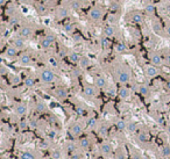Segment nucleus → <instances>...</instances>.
I'll return each instance as SVG.
<instances>
[{"mask_svg": "<svg viewBox=\"0 0 170 159\" xmlns=\"http://www.w3.org/2000/svg\"><path fill=\"white\" fill-rule=\"evenodd\" d=\"M41 80L43 83H53L55 80V74L50 70H44L41 72Z\"/></svg>", "mask_w": 170, "mask_h": 159, "instance_id": "1", "label": "nucleus"}, {"mask_svg": "<svg viewBox=\"0 0 170 159\" xmlns=\"http://www.w3.org/2000/svg\"><path fill=\"white\" fill-rule=\"evenodd\" d=\"M146 74H147L148 77H150V78L156 77V75L158 74V69H157L155 65H148V66L146 67Z\"/></svg>", "mask_w": 170, "mask_h": 159, "instance_id": "2", "label": "nucleus"}, {"mask_svg": "<svg viewBox=\"0 0 170 159\" xmlns=\"http://www.w3.org/2000/svg\"><path fill=\"white\" fill-rule=\"evenodd\" d=\"M118 79H119V82L121 84H126L129 82V79H131V75L127 71H121L119 72V75H118Z\"/></svg>", "mask_w": 170, "mask_h": 159, "instance_id": "3", "label": "nucleus"}, {"mask_svg": "<svg viewBox=\"0 0 170 159\" xmlns=\"http://www.w3.org/2000/svg\"><path fill=\"white\" fill-rule=\"evenodd\" d=\"M90 16H91V19H93V20H99V19L102 18V11H100L99 8L95 7V8L91 10Z\"/></svg>", "mask_w": 170, "mask_h": 159, "instance_id": "4", "label": "nucleus"}, {"mask_svg": "<svg viewBox=\"0 0 170 159\" xmlns=\"http://www.w3.org/2000/svg\"><path fill=\"white\" fill-rule=\"evenodd\" d=\"M84 93H85V95H88V97H95L97 94V90L93 86H85L84 87Z\"/></svg>", "mask_w": 170, "mask_h": 159, "instance_id": "5", "label": "nucleus"}, {"mask_svg": "<svg viewBox=\"0 0 170 159\" xmlns=\"http://www.w3.org/2000/svg\"><path fill=\"white\" fill-rule=\"evenodd\" d=\"M20 35H21L22 37H25V38H28V37H30V36L33 35V30H32V28H29V27H23V28H21V30H20Z\"/></svg>", "mask_w": 170, "mask_h": 159, "instance_id": "6", "label": "nucleus"}, {"mask_svg": "<svg viewBox=\"0 0 170 159\" xmlns=\"http://www.w3.org/2000/svg\"><path fill=\"white\" fill-rule=\"evenodd\" d=\"M82 131H83V128H82V125L78 124V123H75V124L71 127V134H72L73 136H79V135L82 134Z\"/></svg>", "mask_w": 170, "mask_h": 159, "instance_id": "7", "label": "nucleus"}, {"mask_svg": "<svg viewBox=\"0 0 170 159\" xmlns=\"http://www.w3.org/2000/svg\"><path fill=\"white\" fill-rule=\"evenodd\" d=\"M151 63H153V65H155V66H160L161 64H162V58H161V56L160 55H157V53H155V55H153L151 56Z\"/></svg>", "mask_w": 170, "mask_h": 159, "instance_id": "8", "label": "nucleus"}, {"mask_svg": "<svg viewBox=\"0 0 170 159\" xmlns=\"http://www.w3.org/2000/svg\"><path fill=\"white\" fill-rule=\"evenodd\" d=\"M100 151H102V153H104V154H108V153L112 151V147H111V145H110L108 143H103L102 146H100Z\"/></svg>", "mask_w": 170, "mask_h": 159, "instance_id": "9", "label": "nucleus"}, {"mask_svg": "<svg viewBox=\"0 0 170 159\" xmlns=\"http://www.w3.org/2000/svg\"><path fill=\"white\" fill-rule=\"evenodd\" d=\"M15 110H17V113H18L19 115H25V114H26V112H27V106H26V105H23V103H20V105H18V106H17Z\"/></svg>", "mask_w": 170, "mask_h": 159, "instance_id": "10", "label": "nucleus"}, {"mask_svg": "<svg viewBox=\"0 0 170 159\" xmlns=\"http://www.w3.org/2000/svg\"><path fill=\"white\" fill-rule=\"evenodd\" d=\"M114 33H115V29H114V27H112V26H107V27L105 28V30H104V34H105V36H107V37H112V36L114 35Z\"/></svg>", "mask_w": 170, "mask_h": 159, "instance_id": "11", "label": "nucleus"}, {"mask_svg": "<svg viewBox=\"0 0 170 159\" xmlns=\"http://www.w3.org/2000/svg\"><path fill=\"white\" fill-rule=\"evenodd\" d=\"M56 95L59 99H65L68 97V92L65 88H58V90H56Z\"/></svg>", "mask_w": 170, "mask_h": 159, "instance_id": "12", "label": "nucleus"}, {"mask_svg": "<svg viewBox=\"0 0 170 159\" xmlns=\"http://www.w3.org/2000/svg\"><path fill=\"white\" fill-rule=\"evenodd\" d=\"M69 59H70V62H71V63H79V62H80V59H82V57H80L78 53L73 52V53H70Z\"/></svg>", "mask_w": 170, "mask_h": 159, "instance_id": "13", "label": "nucleus"}, {"mask_svg": "<svg viewBox=\"0 0 170 159\" xmlns=\"http://www.w3.org/2000/svg\"><path fill=\"white\" fill-rule=\"evenodd\" d=\"M119 95H120L121 99H127V98L129 97V90L126 88V87L120 88V91H119Z\"/></svg>", "mask_w": 170, "mask_h": 159, "instance_id": "14", "label": "nucleus"}, {"mask_svg": "<svg viewBox=\"0 0 170 159\" xmlns=\"http://www.w3.org/2000/svg\"><path fill=\"white\" fill-rule=\"evenodd\" d=\"M105 85H106V80H105L103 77H99V78L96 79V86L97 87L103 88V87H105Z\"/></svg>", "mask_w": 170, "mask_h": 159, "instance_id": "15", "label": "nucleus"}, {"mask_svg": "<svg viewBox=\"0 0 170 159\" xmlns=\"http://www.w3.org/2000/svg\"><path fill=\"white\" fill-rule=\"evenodd\" d=\"M79 146L82 147V149H88L89 146H90V140L88 139V138H82L80 140H79Z\"/></svg>", "mask_w": 170, "mask_h": 159, "instance_id": "16", "label": "nucleus"}, {"mask_svg": "<svg viewBox=\"0 0 170 159\" xmlns=\"http://www.w3.org/2000/svg\"><path fill=\"white\" fill-rule=\"evenodd\" d=\"M79 65H80V67H83V69H86L88 66H90V60H89V58L82 57V59H80V62H79Z\"/></svg>", "mask_w": 170, "mask_h": 159, "instance_id": "17", "label": "nucleus"}, {"mask_svg": "<svg viewBox=\"0 0 170 159\" xmlns=\"http://www.w3.org/2000/svg\"><path fill=\"white\" fill-rule=\"evenodd\" d=\"M6 53H7V56H10V57H14V56H17V53H18V48H15V47H10V48L7 49V51H6Z\"/></svg>", "mask_w": 170, "mask_h": 159, "instance_id": "18", "label": "nucleus"}, {"mask_svg": "<svg viewBox=\"0 0 170 159\" xmlns=\"http://www.w3.org/2000/svg\"><path fill=\"white\" fill-rule=\"evenodd\" d=\"M20 62H21V64H23V65H28V64L30 63V57H29V55H27V53L22 55L21 58H20Z\"/></svg>", "mask_w": 170, "mask_h": 159, "instance_id": "19", "label": "nucleus"}, {"mask_svg": "<svg viewBox=\"0 0 170 159\" xmlns=\"http://www.w3.org/2000/svg\"><path fill=\"white\" fill-rule=\"evenodd\" d=\"M115 125H117L118 130H125V129H127V123L124 120H119Z\"/></svg>", "mask_w": 170, "mask_h": 159, "instance_id": "20", "label": "nucleus"}, {"mask_svg": "<svg viewBox=\"0 0 170 159\" xmlns=\"http://www.w3.org/2000/svg\"><path fill=\"white\" fill-rule=\"evenodd\" d=\"M14 47L18 48V49H22L25 47V41L22 38H17L14 41Z\"/></svg>", "mask_w": 170, "mask_h": 159, "instance_id": "21", "label": "nucleus"}, {"mask_svg": "<svg viewBox=\"0 0 170 159\" xmlns=\"http://www.w3.org/2000/svg\"><path fill=\"white\" fill-rule=\"evenodd\" d=\"M115 50H117L118 52H125V51L127 50V47H126L125 43H118V44L115 45Z\"/></svg>", "mask_w": 170, "mask_h": 159, "instance_id": "22", "label": "nucleus"}, {"mask_svg": "<svg viewBox=\"0 0 170 159\" xmlns=\"http://www.w3.org/2000/svg\"><path fill=\"white\" fill-rule=\"evenodd\" d=\"M138 91H139L140 94H142V95H147V94L149 93V88H148L146 85H141V86H139Z\"/></svg>", "mask_w": 170, "mask_h": 159, "instance_id": "23", "label": "nucleus"}, {"mask_svg": "<svg viewBox=\"0 0 170 159\" xmlns=\"http://www.w3.org/2000/svg\"><path fill=\"white\" fill-rule=\"evenodd\" d=\"M46 109H47V106L43 102H37L36 103V112L43 113V112H46Z\"/></svg>", "mask_w": 170, "mask_h": 159, "instance_id": "24", "label": "nucleus"}, {"mask_svg": "<svg viewBox=\"0 0 170 159\" xmlns=\"http://www.w3.org/2000/svg\"><path fill=\"white\" fill-rule=\"evenodd\" d=\"M132 21L135 22V23H140V22H142V15L139 14V13L133 14V16H132Z\"/></svg>", "mask_w": 170, "mask_h": 159, "instance_id": "25", "label": "nucleus"}, {"mask_svg": "<svg viewBox=\"0 0 170 159\" xmlns=\"http://www.w3.org/2000/svg\"><path fill=\"white\" fill-rule=\"evenodd\" d=\"M162 156L163 157H169L170 156V146L169 145H164L163 147H162Z\"/></svg>", "mask_w": 170, "mask_h": 159, "instance_id": "26", "label": "nucleus"}, {"mask_svg": "<svg viewBox=\"0 0 170 159\" xmlns=\"http://www.w3.org/2000/svg\"><path fill=\"white\" fill-rule=\"evenodd\" d=\"M21 159H35V156L30 152H22L21 153Z\"/></svg>", "mask_w": 170, "mask_h": 159, "instance_id": "27", "label": "nucleus"}, {"mask_svg": "<svg viewBox=\"0 0 170 159\" xmlns=\"http://www.w3.org/2000/svg\"><path fill=\"white\" fill-rule=\"evenodd\" d=\"M136 129H138V125H136L134 122H129V123L127 124V130H128L129 132H134V131H136Z\"/></svg>", "mask_w": 170, "mask_h": 159, "instance_id": "28", "label": "nucleus"}, {"mask_svg": "<svg viewBox=\"0 0 170 159\" xmlns=\"http://www.w3.org/2000/svg\"><path fill=\"white\" fill-rule=\"evenodd\" d=\"M25 85L28 86V87H33L35 85V82H34V79L33 78H27L26 80H25Z\"/></svg>", "mask_w": 170, "mask_h": 159, "instance_id": "29", "label": "nucleus"}, {"mask_svg": "<svg viewBox=\"0 0 170 159\" xmlns=\"http://www.w3.org/2000/svg\"><path fill=\"white\" fill-rule=\"evenodd\" d=\"M99 135L103 136V137H105V136L107 135V127H106V125H102V127L99 128Z\"/></svg>", "mask_w": 170, "mask_h": 159, "instance_id": "30", "label": "nucleus"}, {"mask_svg": "<svg viewBox=\"0 0 170 159\" xmlns=\"http://www.w3.org/2000/svg\"><path fill=\"white\" fill-rule=\"evenodd\" d=\"M68 15V11L65 8H59L58 10V16L62 19V18H65Z\"/></svg>", "mask_w": 170, "mask_h": 159, "instance_id": "31", "label": "nucleus"}, {"mask_svg": "<svg viewBox=\"0 0 170 159\" xmlns=\"http://www.w3.org/2000/svg\"><path fill=\"white\" fill-rule=\"evenodd\" d=\"M50 44H51V42H50L49 40H47V38H43V40H42V42H41L42 48H49V47H50Z\"/></svg>", "mask_w": 170, "mask_h": 159, "instance_id": "32", "label": "nucleus"}, {"mask_svg": "<svg viewBox=\"0 0 170 159\" xmlns=\"http://www.w3.org/2000/svg\"><path fill=\"white\" fill-rule=\"evenodd\" d=\"M139 140L140 142H147L148 140V136H147V134H144V132H141L140 135H139Z\"/></svg>", "mask_w": 170, "mask_h": 159, "instance_id": "33", "label": "nucleus"}, {"mask_svg": "<svg viewBox=\"0 0 170 159\" xmlns=\"http://www.w3.org/2000/svg\"><path fill=\"white\" fill-rule=\"evenodd\" d=\"M79 7H80V3L77 1V0H75V1L71 3V8L72 10H79Z\"/></svg>", "mask_w": 170, "mask_h": 159, "instance_id": "34", "label": "nucleus"}, {"mask_svg": "<svg viewBox=\"0 0 170 159\" xmlns=\"http://www.w3.org/2000/svg\"><path fill=\"white\" fill-rule=\"evenodd\" d=\"M95 125H96V119H93V117L89 119V121H88V127H89V128H93Z\"/></svg>", "mask_w": 170, "mask_h": 159, "instance_id": "35", "label": "nucleus"}, {"mask_svg": "<svg viewBox=\"0 0 170 159\" xmlns=\"http://www.w3.org/2000/svg\"><path fill=\"white\" fill-rule=\"evenodd\" d=\"M51 158L53 159H59L61 158V152L57 150V151H54L53 153H51Z\"/></svg>", "mask_w": 170, "mask_h": 159, "instance_id": "36", "label": "nucleus"}, {"mask_svg": "<svg viewBox=\"0 0 170 159\" xmlns=\"http://www.w3.org/2000/svg\"><path fill=\"white\" fill-rule=\"evenodd\" d=\"M155 11V7L153 6V5H148V6H146V12L147 13H153Z\"/></svg>", "mask_w": 170, "mask_h": 159, "instance_id": "37", "label": "nucleus"}, {"mask_svg": "<svg viewBox=\"0 0 170 159\" xmlns=\"http://www.w3.org/2000/svg\"><path fill=\"white\" fill-rule=\"evenodd\" d=\"M75 149H76V146H75L73 143H69V144H68V150H69V151H71V152L73 151V152H75Z\"/></svg>", "mask_w": 170, "mask_h": 159, "instance_id": "38", "label": "nucleus"}, {"mask_svg": "<svg viewBox=\"0 0 170 159\" xmlns=\"http://www.w3.org/2000/svg\"><path fill=\"white\" fill-rule=\"evenodd\" d=\"M64 30L68 32V33L72 32V26H71V25H65V26H64Z\"/></svg>", "mask_w": 170, "mask_h": 159, "instance_id": "39", "label": "nucleus"}, {"mask_svg": "<svg viewBox=\"0 0 170 159\" xmlns=\"http://www.w3.org/2000/svg\"><path fill=\"white\" fill-rule=\"evenodd\" d=\"M46 38H47V40H49L51 43H53V42H55V36H54V35H51V34L47 35V36H46Z\"/></svg>", "mask_w": 170, "mask_h": 159, "instance_id": "40", "label": "nucleus"}, {"mask_svg": "<svg viewBox=\"0 0 170 159\" xmlns=\"http://www.w3.org/2000/svg\"><path fill=\"white\" fill-rule=\"evenodd\" d=\"M27 125H28V122H26V121H21V122H20V128H21V129L27 128Z\"/></svg>", "mask_w": 170, "mask_h": 159, "instance_id": "41", "label": "nucleus"}, {"mask_svg": "<svg viewBox=\"0 0 170 159\" xmlns=\"http://www.w3.org/2000/svg\"><path fill=\"white\" fill-rule=\"evenodd\" d=\"M71 159H82V157H80V154H79V153H72Z\"/></svg>", "mask_w": 170, "mask_h": 159, "instance_id": "42", "label": "nucleus"}, {"mask_svg": "<svg viewBox=\"0 0 170 159\" xmlns=\"http://www.w3.org/2000/svg\"><path fill=\"white\" fill-rule=\"evenodd\" d=\"M77 113L79 114V115H84V113H85V110L82 108V107H77Z\"/></svg>", "mask_w": 170, "mask_h": 159, "instance_id": "43", "label": "nucleus"}, {"mask_svg": "<svg viewBox=\"0 0 170 159\" xmlns=\"http://www.w3.org/2000/svg\"><path fill=\"white\" fill-rule=\"evenodd\" d=\"M108 94H110V95H112V97H114L115 91H114V88H113V87H111V90H108Z\"/></svg>", "mask_w": 170, "mask_h": 159, "instance_id": "44", "label": "nucleus"}, {"mask_svg": "<svg viewBox=\"0 0 170 159\" xmlns=\"http://www.w3.org/2000/svg\"><path fill=\"white\" fill-rule=\"evenodd\" d=\"M39 11H40L41 13H44V12L47 11V8H46L44 6H39Z\"/></svg>", "mask_w": 170, "mask_h": 159, "instance_id": "45", "label": "nucleus"}, {"mask_svg": "<svg viewBox=\"0 0 170 159\" xmlns=\"http://www.w3.org/2000/svg\"><path fill=\"white\" fill-rule=\"evenodd\" d=\"M111 8H112V10H114V11H115V10H118V4L113 3V4L111 5Z\"/></svg>", "mask_w": 170, "mask_h": 159, "instance_id": "46", "label": "nucleus"}, {"mask_svg": "<svg viewBox=\"0 0 170 159\" xmlns=\"http://www.w3.org/2000/svg\"><path fill=\"white\" fill-rule=\"evenodd\" d=\"M102 43H103V45H104V47H107V45H108V41H107L106 38H104V40L102 41Z\"/></svg>", "mask_w": 170, "mask_h": 159, "instance_id": "47", "label": "nucleus"}, {"mask_svg": "<svg viewBox=\"0 0 170 159\" xmlns=\"http://www.w3.org/2000/svg\"><path fill=\"white\" fill-rule=\"evenodd\" d=\"M118 159H125V154H124L122 152H120V153L118 154Z\"/></svg>", "mask_w": 170, "mask_h": 159, "instance_id": "48", "label": "nucleus"}, {"mask_svg": "<svg viewBox=\"0 0 170 159\" xmlns=\"http://www.w3.org/2000/svg\"><path fill=\"white\" fill-rule=\"evenodd\" d=\"M165 33H167L168 36H170V26H168V27L165 28Z\"/></svg>", "mask_w": 170, "mask_h": 159, "instance_id": "49", "label": "nucleus"}, {"mask_svg": "<svg viewBox=\"0 0 170 159\" xmlns=\"http://www.w3.org/2000/svg\"><path fill=\"white\" fill-rule=\"evenodd\" d=\"M80 38H82V37H80L79 35H75V36H73V40H75V41H80Z\"/></svg>", "mask_w": 170, "mask_h": 159, "instance_id": "50", "label": "nucleus"}, {"mask_svg": "<svg viewBox=\"0 0 170 159\" xmlns=\"http://www.w3.org/2000/svg\"><path fill=\"white\" fill-rule=\"evenodd\" d=\"M133 159H141V157H140L138 153H134V154H133Z\"/></svg>", "mask_w": 170, "mask_h": 159, "instance_id": "51", "label": "nucleus"}, {"mask_svg": "<svg viewBox=\"0 0 170 159\" xmlns=\"http://www.w3.org/2000/svg\"><path fill=\"white\" fill-rule=\"evenodd\" d=\"M30 127H32V128H35V127H36V121H32V122H30Z\"/></svg>", "mask_w": 170, "mask_h": 159, "instance_id": "52", "label": "nucleus"}, {"mask_svg": "<svg viewBox=\"0 0 170 159\" xmlns=\"http://www.w3.org/2000/svg\"><path fill=\"white\" fill-rule=\"evenodd\" d=\"M154 29H155L156 32H158V30H160V25H157V23H156V25L154 26Z\"/></svg>", "mask_w": 170, "mask_h": 159, "instance_id": "53", "label": "nucleus"}, {"mask_svg": "<svg viewBox=\"0 0 170 159\" xmlns=\"http://www.w3.org/2000/svg\"><path fill=\"white\" fill-rule=\"evenodd\" d=\"M0 72H1V74H5L6 73V69L4 66H1V71H0Z\"/></svg>", "mask_w": 170, "mask_h": 159, "instance_id": "54", "label": "nucleus"}, {"mask_svg": "<svg viewBox=\"0 0 170 159\" xmlns=\"http://www.w3.org/2000/svg\"><path fill=\"white\" fill-rule=\"evenodd\" d=\"M18 82H20V78L15 77V78H14V80H13V83H18Z\"/></svg>", "mask_w": 170, "mask_h": 159, "instance_id": "55", "label": "nucleus"}, {"mask_svg": "<svg viewBox=\"0 0 170 159\" xmlns=\"http://www.w3.org/2000/svg\"><path fill=\"white\" fill-rule=\"evenodd\" d=\"M167 88H168V91H170V82L167 83Z\"/></svg>", "mask_w": 170, "mask_h": 159, "instance_id": "56", "label": "nucleus"}, {"mask_svg": "<svg viewBox=\"0 0 170 159\" xmlns=\"http://www.w3.org/2000/svg\"><path fill=\"white\" fill-rule=\"evenodd\" d=\"M158 122H160V124H163V119L160 117V119H158Z\"/></svg>", "mask_w": 170, "mask_h": 159, "instance_id": "57", "label": "nucleus"}, {"mask_svg": "<svg viewBox=\"0 0 170 159\" xmlns=\"http://www.w3.org/2000/svg\"><path fill=\"white\" fill-rule=\"evenodd\" d=\"M0 5H1V6L5 5V0H0Z\"/></svg>", "mask_w": 170, "mask_h": 159, "instance_id": "58", "label": "nucleus"}, {"mask_svg": "<svg viewBox=\"0 0 170 159\" xmlns=\"http://www.w3.org/2000/svg\"><path fill=\"white\" fill-rule=\"evenodd\" d=\"M73 73H75V75H79V71H78V70H76Z\"/></svg>", "mask_w": 170, "mask_h": 159, "instance_id": "59", "label": "nucleus"}, {"mask_svg": "<svg viewBox=\"0 0 170 159\" xmlns=\"http://www.w3.org/2000/svg\"><path fill=\"white\" fill-rule=\"evenodd\" d=\"M168 132L170 134V125H168Z\"/></svg>", "mask_w": 170, "mask_h": 159, "instance_id": "60", "label": "nucleus"}, {"mask_svg": "<svg viewBox=\"0 0 170 159\" xmlns=\"http://www.w3.org/2000/svg\"><path fill=\"white\" fill-rule=\"evenodd\" d=\"M43 1H46V3H47V1H49V0H43Z\"/></svg>", "mask_w": 170, "mask_h": 159, "instance_id": "61", "label": "nucleus"}, {"mask_svg": "<svg viewBox=\"0 0 170 159\" xmlns=\"http://www.w3.org/2000/svg\"><path fill=\"white\" fill-rule=\"evenodd\" d=\"M19 1H25V0H19Z\"/></svg>", "mask_w": 170, "mask_h": 159, "instance_id": "62", "label": "nucleus"}]
</instances>
